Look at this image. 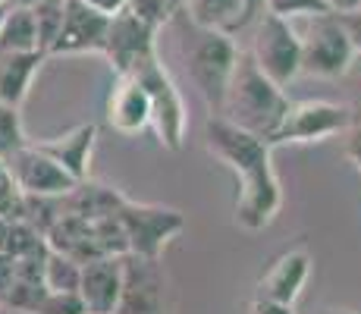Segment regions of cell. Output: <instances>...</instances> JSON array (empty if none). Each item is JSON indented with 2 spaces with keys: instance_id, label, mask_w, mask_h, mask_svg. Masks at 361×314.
I'll use <instances>...</instances> for the list:
<instances>
[{
  "instance_id": "6da1fadb",
  "label": "cell",
  "mask_w": 361,
  "mask_h": 314,
  "mask_svg": "<svg viewBox=\"0 0 361 314\" xmlns=\"http://www.w3.org/2000/svg\"><path fill=\"white\" fill-rule=\"evenodd\" d=\"M204 145L235 176V223L248 233L267 229L283 207V188L274 170V145L235 129L224 116H211L204 123Z\"/></svg>"
},
{
  "instance_id": "7a4b0ae2",
  "label": "cell",
  "mask_w": 361,
  "mask_h": 314,
  "mask_svg": "<svg viewBox=\"0 0 361 314\" xmlns=\"http://www.w3.org/2000/svg\"><path fill=\"white\" fill-rule=\"evenodd\" d=\"M286 110H289L286 92L261 73L248 51L235 54V66L230 76V85H226L220 116L226 123H233L235 129L252 132V135L274 145V135L280 129Z\"/></svg>"
},
{
  "instance_id": "3957f363",
  "label": "cell",
  "mask_w": 361,
  "mask_h": 314,
  "mask_svg": "<svg viewBox=\"0 0 361 314\" xmlns=\"http://www.w3.org/2000/svg\"><path fill=\"white\" fill-rule=\"evenodd\" d=\"M166 23L176 25V51L185 63V73H189L192 85L204 97L211 116H220L226 85H230V76L235 66V54H239L233 35L214 32V29H198V25H192L179 10L173 13Z\"/></svg>"
},
{
  "instance_id": "277c9868",
  "label": "cell",
  "mask_w": 361,
  "mask_h": 314,
  "mask_svg": "<svg viewBox=\"0 0 361 314\" xmlns=\"http://www.w3.org/2000/svg\"><path fill=\"white\" fill-rule=\"evenodd\" d=\"M298 47H302V76H314V79H339L349 69L352 51L345 29L339 25V16L333 10L308 13V16H295Z\"/></svg>"
},
{
  "instance_id": "5b68a950",
  "label": "cell",
  "mask_w": 361,
  "mask_h": 314,
  "mask_svg": "<svg viewBox=\"0 0 361 314\" xmlns=\"http://www.w3.org/2000/svg\"><path fill=\"white\" fill-rule=\"evenodd\" d=\"M129 76H135L138 85L145 88L151 104V129H154L157 142L166 151H179L185 142V126H189V114H185L183 95H179L173 76L166 73L161 63V51L154 57L142 60Z\"/></svg>"
},
{
  "instance_id": "8992f818",
  "label": "cell",
  "mask_w": 361,
  "mask_h": 314,
  "mask_svg": "<svg viewBox=\"0 0 361 314\" xmlns=\"http://www.w3.org/2000/svg\"><path fill=\"white\" fill-rule=\"evenodd\" d=\"M116 220L123 227L126 236V255L138 258H161L166 242L176 239L185 229V214L176 207H164V205H145V201H132L123 198Z\"/></svg>"
},
{
  "instance_id": "52a82bcc",
  "label": "cell",
  "mask_w": 361,
  "mask_h": 314,
  "mask_svg": "<svg viewBox=\"0 0 361 314\" xmlns=\"http://www.w3.org/2000/svg\"><path fill=\"white\" fill-rule=\"evenodd\" d=\"M252 60L267 79H274L280 88H286L295 76H302V47H298V32L293 19L276 16V13H261L255 23L252 38Z\"/></svg>"
},
{
  "instance_id": "ba28073f",
  "label": "cell",
  "mask_w": 361,
  "mask_h": 314,
  "mask_svg": "<svg viewBox=\"0 0 361 314\" xmlns=\"http://www.w3.org/2000/svg\"><path fill=\"white\" fill-rule=\"evenodd\" d=\"M352 123V110L345 101H289V110L283 116L280 129L274 135V145L286 142H324L330 135L345 132Z\"/></svg>"
},
{
  "instance_id": "9c48e42d",
  "label": "cell",
  "mask_w": 361,
  "mask_h": 314,
  "mask_svg": "<svg viewBox=\"0 0 361 314\" xmlns=\"http://www.w3.org/2000/svg\"><path fill=\"white\" fill-rule=\"evenodd\" d=\"M157 35L161 29L145 19H138L135 13H129L126 6L116 10L110 16L107 25V38H104V57H107L114 76H126L138 66L142 60L154 57L157 54Z\"/></svg>"
},
{
  "instance_id": "30bf717a",
  "label": "cell",
  "mask_w": 361,
  "mask_h": 314,
  "mask_svg": "<svg viewBox=\"0 0 361 314\" xmlns=\"http://www.w3.org/2000/svg\"><path fill=\"white\" fill-rule=\"evenodd\" d=\"M114 314H166V274L161 258L123 255V292Z\"/></svg>"
},
{
  "instance_id": "8fae6325",
  "label": "cell",
  "mask_w": 361,
  "mask_h": 314,
  "mask_svg": "<svg viewBox=\"0 0 361 314\" xmlns=\"http://www.w3.org/2000/svg\"><path fill=\"white\" fill-rule=\"evenodd\" d=\"M110 16L85 0H66L63 6V25L54 38L47 57H73V54H101L104 38H107Z\"/></svg>"
},
{
  "instance_id": "7c38bea8",
  "label": "cell",
  "mask_w": 361,
  "mask_h": 314,
  "mask_svg": "<svg viewBox=\"0 0 361 314\" xmlns=\"http://www.w3.org/2000/svg\"><path fill=\"white\" fill-rule=\"evenodd\" d=\"M6 173L23 195H66L75 186V179L35 142H25L6 157Z\"/></svg>"
},
{
  "instance_id": "4fadbf2b",
  "label": "cell",
  "mask_w": 361,
  "mask_h": 314,
  "mask_svg": "<svg viewBox=\"0 0 361 314\" xmlns=\"http://www.w3.org/2000/svg\"><path fill=\"white\" fill-rule=\"evenodd\" d=\"M311 277V251L308 248H289L270 264L261 274L258 286H255V298H267V302L280 305H295L302 296L305 283Z\"/></svg>"
},
{
  "instance_id": "5bb4252c",
  "label": "cell",
  "mask_w": 361,
  "mask_h": 314,
  "mask_svg": "<svg viewBox=\"0 0 361 314\" xmlns=\"http://www.w3.org/2000/svg\"><path fill=\"white\" fill-rule=\"evenodd\" d=\"M104 116L107 126L120 135H138L151 126V104L145 88L138 85L135 76H114L107 104H104Z\"/></svg>"
},
{
  "instance_id": "9a60e30c",
  "label": "cell",
  "mask_w": 361,
  "mask_h": 314,
  "mask_svg": "<svg viewBox=\"0 0 361 314\" xmlns=\"http://www.w3.org/2000/svg\"><path fill=\"white\" fill-rule=\"evenodd\" d=\"M79 298L85 311L92 314H114L116 302L123 292V255H107V258H92L82 264L79 277Z\"/></svg>"
},
{
  "instance_id": "2e32d148",
  "label": "cell",
  "mask_w": 361,
  "mask_h": 314,
  "mask_svg": "<svg viewBox=\"0 0 361 314\" xmlns=\"http://www.w3.org/2000/svg\"><path fill=\"white\" fill-rule=\"evenodd\" d=\"M94 142H98V126L94 123H79L69 132L57 138H44V142H35L44 155H51L60 167L69 173V176L79 183V179L88 176V164H92V151Z\"/></svg>"
},
{
  "instance_id": "e0dca14e",
  "label": "cell",
  "mask_w": 361,
  "mask_h": 314,
  "mask_svg": "<svg viewBox=\"0 0 361 314\" xmlns=\"http://www.w3.org/2000/svg\"><path fill=\"white\" fill-rule=\"evenodd\" d=\"M41 63H44L41 51H0V104L23 107Z\"/></svg>"
},
{
  "instance_id": "ac0fdd59",
  "label": "cell",
  "mask_w": 361,
  "mask_h": 314,
  "mask_svg": "<svg viewBox=\"0 0 361 314\" xmlns=\"http://www.w3.org/2000/svg\"><path fill=\"white\" fill-rule=\"evenodd\" d=\"M123 198H126V195H123L120 188L92 183V179L85 176L63 195V214H75V217H85V220H104L120 211Z\"/></svg>"
},
{
  "instance_id": "d6986e66",
  "label": "cell",
  "mask_w": 361,
  "mask_h": 314,
  "mask_svg": "<svg viewBox=\"0 0 361 314\" xmlns=\"http://www.w3.org/2000/svg\"><path fill=\"white\" fill-rule=\"evenodd\" d=\"M179 13L198 29L242 32V0H179Z\"/></svg>"
},
{
  "instance_id": "ffe728a7",
  "label": "cell",
  "mask_w": 361,
  "mask_h": 314,
  "mask_svg": "<svg viewBox=\"0 0 361 314\" xmlns=\"http://www.w3.org/2000/svg\"><path fill=\"white\" fill-rule=\"evenodd\" d=\"M0 51H38V32L29 6H6L0 23Z\"/></svg>"
},
{
  "instance_id": "44dd1931",
  "label": "cell",
  "mask_w": 361,
  "mask_h": 314,
  "mask_svg": "<svg viewBox=\"0 0 361 314\" xmlns=\"http://www.w3.org/2000/svg\"><path fill=\"white\" fill-rule=\"evenodd\" d=\"M79 277H82V264L75 258L54 251L47 246L44 255V286L51 292H75L79 289Z\"/></svg>"
},
{
  "instance_id": "7402d4cb",
  "label": "cell",
  "mask_w": 361,
  "mask_h": 314,
  "mask_svg": "<svg viewBox=\"0 0 361 314\" xmlns=\"http://www.w3.org/2000/svg\"><path fill=\"white\" fill-rule=\"evenodd\" d=\"M63 6L66 0H35L29 6L32 19H35V32H38V51L47 54L57 38L60 25H63Z\"/></svg>"
},
{
  "instance_id": "603a6c76",
  "label": "cell",
  "mask_w": 361,
  "mask_h": 314,
  "mask_svg": "<svg viewBox=\"0 0 361 314\" xmlns=\"http://www.w3.org/2000/svg\"><path fill=\"white\" fill-rule=\"evenodd\" d=\"M4 251L13 258H35V255H44L47 251V239H44V233H38V229L32 227V223L13 220L10 233H6Z\"/></svg>"
},
{
  "instance_id": "cb8c5ba5",
  "label": "cell",
  "mask_w": 361,
  "mask_h": 314,
  "mask_svg": "<svg viewBox=\"0 0 361 314\" xmlns=\"http://www.w3.org/2000/svg\"><path fill=\"white\" fill-rule=\"evenodd\" d=\"M29 142L23 129V116H19V107H10V104H0V157H10L13 151H19Z\"/></svg>"
},
{
  "instance_id": "d4e9b609",
  "label": "cell",
  "mask_w": 361,
  "mask_h": 314,
  "mask_svg": "<svg viewBox=\"0 0 361 314\" xmlns=\"http://www.w3.org/2000/svg\"><path fill=\"white\" fill-rule=\"evenodd\" d=\"M85 305H82L79 292H44V298L38 302V308L32 314H82Z\"/></svg>"
},
{
  "instance_id": "484cf974",
  "label": "cell",
  "mask_w": 361,
  "mask_h": 314,
  "mask_svg": "<svg viewBox=\"0 0 361 314\" xmlns=\"http://www.w3.org/2000/svg\"><path fill=\"white\" fill-rule=\"evenodd\" d=\"M126 10L135 13V16L145 19V23L157 25V29H164L166 19L173 16L170 0H126Z\"/></svg>"
},
{
  "instance_id": "4316f807",
  "label": "cell",
  "mask_w": 361,
  "mask_h": 314,
  "mask_svg": "<svg viewBox=\"0 0 361 314\" xmlns=\"http://www.w3.org/2000/svg\"><path fill=\"white\" fill-rule=\"evenodd\" d=\"M264 6H267V13H276V16H286V19L330 10L324 0H264Z\"/></svg>"
},
{
  "instance_id": "83f0119b",
  "label": "cell",
  "mask_w": 361,
  "mask_h": 314,
  "mask_svg": "<svg viewBox=\"0 0 361 314\" xmlns=\"http://www.w3.org/2000/svg\"><path fill=\"white\" fill-rule=\"evenodd\" d=\"M23 201H25V195L10 179V173H4L0 176V214L6 220H23Z\"/></svg>"
},
{
  "instance_id": "f1b7e54d",
  "label": "cell",
  "mask_w": 361,
  "mask_h": 314,
  "mask_svg": "<svg viewBox=\"0 0 361 314\" xmlns=\"http://www.w3.org/2000/svg\"><path fill=\"white\" fill-rule=\"evenodd\" d=\"M339 79L345 82V104H349L352 116H361V57H352L349 69Z\"/></svg>"
},
{
  "instance_id": "f546056e",
  "label": "cell",
  "mask_w": 361,
  "mask_h": 314,
  "mask_svg": "<svg viewBox=\"0 0 361 314\" xmlns=\"http://www.w3.org/2000/svg\"><path fill=\"white\" fill-rule=\"evenodd\" d=\"M336 16H339V25L345 29V38H349L355 57H361V6H355V10H343V13H336Z\"/></svg>"
},
{
  "instance_id": "4dcf8cb0",
  "label": "cell",
  "mask_w": 361,
  "mask_h": 314,
  "mask_svg": "<svg viewBox=\"0 0 361 314\" xmlns=\"http://www.w3.org/2000/svg\"><path fill=\"white\" fill-rule=\"evenodd\" d=\"M345 151L352 160H361V116H352L349 129H345Z\"/></svg>"
},
{
  "instance_id": "1f68e13d",
  "label": "cell",
  "mask_w": 361,
  "mask_h": 314,
  "mask_svg": "<svg viewBox=\"0 0 361 314\" xmlns=\"http://www.w3.org/2000/svg\"><path fill=\"white\" fill-rule=\"evenodd\" d=\"M13 274H16V258L6 255V251L0 248V298H4V296H6V289H10Z\"/></svg>"
},
{
  "instance_id": "d6a6232c",
  "label": "cell",
  "mask_w": 361,
  "mask_h": 314,
  "mask_svg": "<svg viewBox=\"0 0 361 314\" xmlns=\"http://www.w3.org/2000/svg\"><path fill=\"white\" fill-rule=\"evenodd\" d=\"M248 314H295V305H280V302H267V298H255Z\"/></svg>"
},
{
  "instance_id": "836d02e7",
  "label": "cell",
  "mask_w": 361,
  "mask_h": 314,
  "mask_svg": "<svg viewBox=\"0 0 361 314\" xmlns=\"http://www.w3.org/2000/svg\"><path fill=\"white\" fill-rule=\"evenodd\" d=\"M261 13H267L264 0H242V29H248V25L258 23Z\"/></svg>"
},
{
  "instance_id": "e575fe53",
  "label": "cell",
  "mask_w": 361,
  "mask_h": 314,
  "mask_svg": "<svg viewBox=\"0 0 361 314\" xmlns=\"http://www.w3.org/2000/svg\"><path fill=\"white\" fill-rule=\"evenodd\" d=\"M88 6H94V10H101V13H107V16H114L116 10H123L126 6V0H85Z\"/></svg>"
},
{
  "instance_id": "d590c367",
  "label": "cell",
  "mask_w": 361,
  "mask_h": 314,
  "mask_svg": "<svg viewBox=\"0 0 361 314\" xmlns=\"http://www.w3.org/2000/svg\"><path fill=\"white\" fill-rule=\"evenodd\" d=\"M324 4H327L330 10L343 13V10H355V6H361V0H324Z\"/></svg>"
},
{
  "instance_id": "8d00e7d4",
  "label": "cell",
  "mask_w": 361,
  "mask_h": 314,
  "mask_svg": "<svg viewBox=\"0 0 361 314\" xmlns=\"http://www.w3.org/2000/svg\"><path fill=\"white\" fill-rule=\"evenodd\" d=\"M10 223H13V220H6L4 214H0V248L6 246V233H10Z\"/></svg>"
},
{
  "instance_id": "74e56055",
  "label": "cell",
  "mask_w": 361,
  "mask_h": 314,
  "mask_svg": "<svg viewBox=\"0 0 361 314\" xmlns=\"http://www.w3.org/2000/svg\"><path fill=\"white\" fill-rule=\"evenodd\" d=\"M35 0H6V6H32Z\"/></svg>"
},
{
  "instance_id": "f35d334b",
  "label": "cell",
  "mask_w": 361,
  "mask_h": 314,
  "mask_svg": "<svg viewBox=\"0 0 361 314\" xmlns=\"http://www.w3.org/2000/svg\"><path fill=\"white\" fill-rule=\"evenodd\" d=\"M321 314H355V311H349V308H324Z\"/></svg>"
},
{
  "instance_id": "ab89813d",
  "label": "cell",
  "mask_w": 361,
  "mask_h": 314,
  "mask_svg": "<svg viewBox=\"0 0 361 314\" xmlns=\"http://www.w3.org/2000/svg\"><path fill=\"white\" fill-rule=\"evenodd\" d=\"M4 173H6V160L0 157V176H4Z\"/></svg>"
},
{
  "instance_id": "60d3db41",
  "label": "cell",
  "mask_w": 361,
  "mask_h": 314,
  "mask_svg": "<svg viewBox=\"0 0 361 314\" xmlns=\"http://www.w3.org/2000/svg\"><path fill=\"white\" fill-rule=\"evenodd\" d=\"M4 13H6V4H0V23H4Z\"/></svg>"
},
{
  "instance_id": "b9f144b4",
  "label": "cell",
  "mask_w": 361,
  "mask_h": 314,
  "mask_svg": "<svg viewBox=\"0 0 361 314\" xmlns=\"http://www.w3.org/2000/svg\"><path fill=\"white\" fill-rule=\"evenodd\" d=\"M170 6H173V13H176L179 10V0H170Z\"/></svg>"
},
{
  "instance_id": "7bdbcfd3",
  "label": "cell",
  "mask_w": 361,
  "mask_h": 314,
  "mask_svg": "<svg viewBox=\"0 0 361 314\" xmlns=\"http://www.w3.org/2000/svg\"><path fill=\"white\" fill-rule=\"evenodd\" d=\"M352 164H355V170H358V176H361V160H352Z\"/></svg>"
},
{
  "instance_id": "ee69618b",
  "label": "cell",
  "mask_w": 361,
  "mask_h": 314,
  "mask_svg": "<svg viewBox=\"0 0 361 314\" xmlns=\"http://www.w3.org/2000/svg\"><path fill=\"white\" fill-rule=\"evenodd\" d=\"M82 314H92V311H82Z\"/></svg>"
}]
</instances>
